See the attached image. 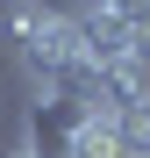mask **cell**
Wrapping results in <instances>:
<instances>
[{
    "mask_svg": "<svg viewBox=\"0 0 150 158\" xmlns=\"http://www.w3.org/2000/svg\"><path fill=\"white\" fill-rule=\"evenodd\" d=\"M114 129H121V151H150V101H136L129 115H114Z\"/></svg>",
    "mask_w": 150,
    "mask_h": 158,
    "instance_id": "1",
    "label": "cell"
},
{
    "mask_svg": "<svg viewBox=\"0 0 150 158\" xmlns=\"http://www.w3.org/2000/svg\"><path fill=\"white\" fill-rule=\"evenodd\" d=\"M36 22H43V7H36V0H7V43H14V50L36 36Z\"/></svg>",
    "mask_w": 150,
    "mask_h": 158,
    "instance_id": "2",
    "label": "cell"
},
{
    "mask_svg": "<svg viewBox=\"0 0 150 158\" xmlns=\"http://www.w3.org/2000/svg\"><path fill=\"white\" fill-rule=\"evenodd\" d=\"M129 43H136V58L150 65V15H136V29H129Z\"/></svg>",
    "mask_w": 150,
    "mask_h": 158,
    "instance_id": "3",
    "label": "cell"
},
{
    "mask_svg": "<svg viewBox=\"0 0 150 158\" xmlns=\"http://www.w3.org/2000/svg\"><path fill=\"white\" fill-rule=\"evenodd\" d=\"M43 15H79V0H36Z\"/></svg>",
    "mask_w": 150,
    "mask_h": 158,
    "instance_id": "4",
    "label": "cell"
},
{
    "mask_svg": "<svg viewBox=\"0 0 150 158\" xmlns=\"http://www.w3.org/2000/svg\"><path fill=\"white\" fill-rule=\"evenodd\" d=\"M7 158H43V151H36V144H29V137H21V144H14V151H7Z\"/></svg>",
    "mask_w": 150,
    "mask_h": 158,
    "instance_id": "5",
    "label": "cell"
},
{
    "mask_svg": "<svg viewBox=\"0 0 150 158\" xmlns=\"http://www.w3.org/2000/svg\"><path fill=\"white\" fill-rule=\"evenodd\" d=\"M0 115H7V108H0Z\"/></svg>",
    "mask_w": 150,
    "mask_h": 158,
    "instance_id": "6",
    "label": "cell"
},
{
    "mask_svg": "<svg viewBox=\"0 0 150 158\" xmlns=\"http://www.w3.org/2000/svg\"><path fill=\"white\" fill-rule=\"evenodd\" d=\"M143 7H150V0H143Z\"/></svg>",
    "mask_w": 150,
    "mask_h": 158,
    "instance_id": "7",
    "label": "cell"
}]
</instances>
